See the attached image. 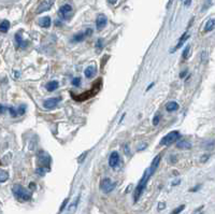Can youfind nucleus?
<instances>
[{
	"mask_svg": "<svg viewBox=\"0 0 215 214\" xmlns=\"http://www.w3.org/2000/svg\"><path fill=\"white\" fill-rule=\"evenodd\" d=\"M114 188H115V183L111 179H109V178H105V179L101 180V182H100V189L103 191V193H105V194H109V193H111V191H112Z\"/></svg>",
	"mask_w": 215,
	"mask_h": 214,
	"instance_id": "39448f33",
	"label": "nucleus"
},
{
	"mask_svg": "<svg viewBox=\"0 0 215 214\" xmlns=\"http://www.w3.org/2000/svg\"><path fill=\"white\" fill-rule=\"evenodd\" d=\"M214 27H215V22L213 18H211V20H209L208 22H207V24H205L204 31H212L213 29H214Z\"/></svg>",
	"mask_w": 215,
	"mask_h": 214,
	"instance_id": "412c9836",
	"label": "nucleus"
},
{
	"mask_svg": "<svg viewBox=\"0 0 215 214\" xmlns=\"http://www.w3.org/2000/svg\"><path fill=\"white\" fill-rule=\"evenodd\" d=\"M159 121H160V114H157V115L154 116V119H153V124L154 125H158L159 124Z\"/></svg>",
	"mask_w": 215,
	"mask_h": 214,
	"instance_id": "c85d7f7f",
	"label": "nucleus"
},
{
	"mask_svg": "<svg viewBox=\"0 0 215 214\" xmlns=\"http://www.w3.org/2000/svg\"><path fill=\"white\" fill-rule=\"evenodd\" d=\"M200 214H202V213H200Z\"/></svg>",
	"mask_w": 215,
	"mask_h": 214,
	"instance_id": "c03bdc74",
	"label": "nucleus"
},
{
	"mask_svg": "<svg viewBox=\"0 0 215 214\" xmlns=\"http://www.w3.org/2000/svg\"><path fill=\"white\" fill-rule=\"evenodd\" d=\"M125 152H126V154H127V155H129V152H128V145H127V144L125 145Z\"/></svg>",
	"mask_w": 215,
	"mask_h": 214,
	"instance_id": "79ce46f5",
	"label": "nucleus"
},
{
	"mask_svg": "<svg viewBox=\"0 0 215 214\" xmlns=\"http://www.w3.org/2000/svg\"><path fill=\"white\" fill-rule=\"evenodd\" d=\"M95 73H96V68L94 67V66H89V67H87V68L85 69L84 74H85L86 78L90 79V78H93V76H95Z\"/></svg>",
	"mask_w": 215,
	"mask_h": 214,
	"instance_id": "a211bd4d",
	"label": "nucleus"
},
{
	"mask_svg": "<svg viewBox=\"0 0 215 214\" xmlns=\"http://www.w3.org/2000/svg\"><path fill=\"white\" fill-rule=\"evenodd\" d=\"M156 170L153 168H148L146 171L144 172V174H143L142 179L140 180V182H139V184H138V186L136 187L135 189V193H133V199H135V202H138V200L140 199V197L142 196L143 191H145V188H146V185H148V180L151 179V176L154 174V172H155Z\"/></svg>",
	"mask_w": 215,
	"mask_h": 214,
	"instance_id": "f257e3e1",
	"label": "nucleus"
},
{
	"mask_svg": "<svg viewBox=\"0 0 215 214\" xmlns=\"http://www.w3.org/2000/svg\"><path fill=\"white\" fill-rule=\"evenodd\" d=\"M5 110H8V109L5 108V107H3V106H1V104H0V113H5Z\"/></svg>",
	"mask_w": 215,
	"mask_h": 214,
	"instance_id": "e433bc0d",
	"label": "nucleus"
},
{
	"mask_svg": "<svg viewBox=\"0 0 215 214\" xmlns=\"http://www.w3.org/2000/svg\"><path fill=\"white\" fill-rule=\"evenodd\" d=\"M15 40H16V43L18 44V46H20V48H26V46H27V42L23 40L22 36H20V33H16V35H15Z\"/></svg>",
	"mask_w": 215,
	"mask_h": 214,
	"instance_id": "6ab92c4d",
	"label": "nucleus"
},
{
	"mask_svg": "<svg viewBox=\"0 0 215 214\" xmlns=\"http://www.w3.org/2000/svg\"><path fill=\"white\" fill-rule=\"evenodd\" d=\"M12 193H13V195H14L15 198L20 202L29 201L30 199H31V193L28 191L25 187L20 185V184H15V185H13Z\"/></svg>",
	"mask_w": 215,
	"mask_h": 214,
	"instance_id": "f03ea898",
	"label": "nucleus"
},
{
	"mask_svg": "<svg viewBox=\"0 0 215 214\" xmlns=\"http://www.w3.org/2000/svg\"><path fill=\"white\" fill-rule=\"evenodd\" d=\"M165 208H166L165 202H159V203H158V211H161V210L165 209Z\"/></svg>",
	"mask_w": 215,
	"mask_h": 214,
	"instance_id": "2f4dec72",
	"label": "nucleus"
},
{
	"mask_svg": "<svg viewBox=\"0 0 215 214\" xmlns=\"http://www.w3.org/2000/svg\"><path fill=\"white\" fill-rule=\"evenodd\" d=\"M203 158H201V161H205L207 159H209V155H203Z\"/></svg>",
	"mask_w": 215,
	"mask_h": 214,
	"instance_id": "ea45409f",
	"label": "nucleus"
},
{
	"mask_svg": "<svg viewBox=\"0 0 215 214\" xmlns=\"http://www.w3.org/2000/svg\"><path fill=\"white\" fill-rule=\"evenodd\" d=\"M58 87H59V84H58L57 81H50V82H48V83H46V85H45L46 91H56Z\"/></svg>",
	"mask_w": 215,
	"mask_h": 214,
	"instance_id": "4468645a",
	"label": "nucleus"
},
{
	"mask_svg": "<svg viewBox=\"0 0 215 214\" xmlns=\"http://www.w3.org/2000/svg\"><path fill=\"white\" fill-rule=\"evenodd\" d=\"M109 2H110L111 5H115V3L117 2V0H109Z\"/></svg>",
	"mask_w": 215,
	"mask_h": 214,
	"instance_id": "a19ab883",
	"label": "nucleus"
},
{
	"mask_svg": "<svg viewBox=\"0 0 215 214\" xmlns=\"http://www.w3.org/2000/svg\"><path fill=\"white\" fill-rule=\"evenodd\" d=\"M97 48H102V39H99L97 42Z\"/></svg>",
	"mask_w": 215,
	"mask_h": 214,
	"instance_id": "f704fd0d",
	"label": "nucleus"
},
{
	"mask_svg": "<svg viewBox=\"0 0 215 214\" xmlns=\"http://www.w3.org/2000/svg\"><path fill=\"white\" fill-rule=\"evenodd\" d=\"M107 23H108V20H107V17H105V15L100 14V15L97 17V20H96V25H97L98 30L103 29V28L105 27V25H107Z\"/></svg>",
	"mask_w": 215,
	"mask_h": 214,
	"instance_id": "9b49d317",
	"label": "nucleus"
},
{
	"mask_svg": "<svg viewBox=\"0 0 215 214\" xmlns=\"http://www.w3.org/2000/svg\"><path fill=\"white\" fill-rule=\"evenodd\" d=\"M180 137H181V135L179 131H176V130L171 131V132L166 135V136L160 140V144H161V145H170V144H172L173 142L176 141L178 139H180Z\"/></svg>",
	"mask_w": 215,
	"mask_h": 214,
	"instance_id": "7ed1b4c3",
	"label": "nucleus"
},
{
	"mask_svg": "<svg viewBox=\"0 0 215 214\" xmlns=\"http://www.w3.org/2000/svg\"><path fill=\"white\" fill-rule=\"evenodd\" d=\"M86 154H87V153H86V152H85V153H83L82 155H81V157L78 159V161H79V163H82V161L84 160V158H85V156H86Z\"/></svg>",
	"mask_w": 215,
	"mask_h": 214,
	"instance_id": "72a5a7b5",
	"label": "nucleus"
},
{
	"mask_svg": "<svg viewBox=\"0 0 215 214\" xmlns=\"http://www.w3.org/2000/svg\"><path fill=\"white\" fill-rule=\"evenodd\" d=\"M81 84V79L80 78H74L72 80V85L74 86H80Z\"/></svg>",
	"mask_w": 215,
	"mask_h": 214,
	"instance_id": "c756f323",
	"label": "nucleus"
},
{
	"mask_svg": "<svg viewBox=\"0 0 215 214\" xmlns=\"http://www.w3.org/2000/svg\"><path fill=\"white\" fill-rule=\"evenodd\" d=\"M8 110H9V112H10L11 116H13V117H16L17 116V111L15 110L13 107H11V108H8Z\"/></svg>",
	"mask_w": 215,
	"mask_h": 214,
	"instance_id": "cd10ccee",
	"label": "nucleus"
},
{
	"mask_svg": "<svg viewBox=\"0 0 215 214\" xmlns=\"http://www.w3.org/2000/svg\"><path fill=\"white\" fill-rule=\"evenodd\" d=\"M38 164L42 168H44V167H48V166L51 164V157L46 153H44V152H40L39 155H38Z\"/></svg>",
	"mask_w": 215,
	"mask_h": 214,
	"instance_id": "423d86ee",
	"label": "nucleus"
},
{
	"mask_svg": "<svg viewBox=\"0 0 215 214\" xmlns=\"http://www.w3.org/2000/svg\"><path fill=\"white\" fill-rule=\"evenodd\" d=\"M9 29H10V22L9 20H2L0 23V31L1 33H8Z\"/></svg>",
	"mask_w": 215,
	"mask_h": 214,
	"instance_id": "aec40b11",
	"label": "nucleus"
},
{
	"mask_svg": "<svg viewBox=\"0 0 215 214\" xmlns=\"http://www.w3.org/2000/svg\"><path fill=\"white\" fill-rule=\"evenodd\" d=\"M46 171H48V169H45V168H42V167H39V168H37V170H36V173H38L39 175H44Z\"/></svg>",
	"mask_w": 215,
	"mask_h": 214,
	"instance_id": "393cba45",
	"label": "nucleus"
},
{
	"mask_svg": "<svg viewBox=\"0 0 215 214\" xmlns=\"http://www.w3.org/2000/svg\"><path fill=\"white\" fill-rule=\"evenodd\" d=\"M53 5H54V0H44V1H42V2L39 5V7H38L36 12H37L38 14H40V13L45 12V11H48L52 8Z\"/></svg>",
	"mask_w": 215,
	"mask_h": 214,
	"instance_id": "0eeeda50",
	"label": "nucleus"
},
{
	"mask_svg": "<svg viewBox=\"0 0 215 214\" xmlns=\"http://www.w3.org/2000/svg\"><path fill=\"white\" fill-rule=\"evenodd\" d=\"M153 85H154V83H152V84H151V85L148 86V88H146V91H148V89H151V88H152V86H153Z\"/></svg>",
	"mask_w": 215,
	"mask_h": 214,
	"instance_id": "37998d69",
	"label": "nucleus"
},
{
	"mask_svg": "<svg viewBox=\"0 0 215 214\" xmlns=\"http://www.w3.org/2000/svg\"><path fill=\"white\" fill-rule=\"evenodd\" d=\"M189 36H190V35H189V33H184V35H183L182 37H181L180 40H179V43H178V44H176V46H175V48H173V50L171 51V52H174V51L179 50V48H180L181 46H182L183 44H184V42H185V41L187 40L188 38H189Z\"/></svg>",
	"mask_w": 215,
	"mask_h": 214,
	"instance_id": "dca6fc26",
	"label": "nucleus"
},
{
	"mask_svg": "<svg viewBox=\"0 0 215 214\" xmlns=\"http://www.w3.org/2000/svg\"><path fill=\"white\" fill-rule=\"evenodd\" d=\"M85 33H78V35H75L74 37H73V42H81V41H83L84 39H85Z\"/></svg>",
	"mask_w": 215,
	"mask_h": 214,
	"instance_id": "4be33fe9",
	"label": "nucleus"
},
{
	"mask_svg": "<svg viewBox=\"0 0 215 214\" xmlns=\"http://www.w3.org/2000/svg\"><path fill=\"white\" fill-rule=\"evenodd\" d=\"M189 50H190V46L187 45L185 48V50H184V52H183V58H184V59H187L188 56H189Z\"/></svg>",
	"mask_w": 215,
	"mask_h": 214,
	"instance_id": "bb28decb",
	"label": "nucleus"
},
{
	"mask_svg": "<svg viewBox=\"0 0 215 214\" xmlns=\"http://www.w3.org/2000/svg\"><path fill=\"white\" fill-rule=\"evenodd\" d=\"M61 100L59 97H56V98H50V99H46L43 103V107L45 109H53L55 108L56 106L58 104V102Z\"/></svg>",
	"mask_w": 215,
	"mask_h": 214,
	"instance_id": "9d476101",
	"label": "nucleus"
},
{
	"mask_svg": "<svg viewBox=\"0 0 215 214\" xmlns=\"http://www.w3.org/2000/svg\"><path fill=\"white\" fill-rule=\"evenodd\" d=\"M201 60H202V63H205V61L208 60V58H207V52H204V51H203L202 54H201Z\"/></svg>",
	"mask_w": 215,
	"mask_h": 214,
	"instance_id": "7c9ffc66",
	"label": "nucleus"
},
{
	"mask_svg": "<svg viewBox=\"0 0 215 214\" xmlns=\"http://www.w3.org/2000/svg\"><path fill=\"white\" fill-rule=\"evenodd\" d=\"M100 87H101V81H99V82H98V84H95V85L93 86V88H92V89H90L89 91L82 94V95L79 96L78 98H74V99H75V100L83 101V100H86V99H88V98H92V97L96 96V94H97L98 91H99Z\"/></svg>",
	"mask_w": 215,
	"mask_h": 214,
	"instance_id": "20e7f679",
	"label": "nucleus"
},
{
	"mask_svg": "<svg viewBox=\"0 0 215 214\" xmlns=\"http://www.w3.org/2000/svg\"><path fill=\"white\" fill-rule=\"evenodd\" d=\"M79 201H80V196L76 197V198L74 199V201H73L72 203H70V206H68L67 213H66V214H74L75 211H76V209H78Z\"/></svg>",
	"mask_w": 215,
	"mask_h": 214,
	"instance_id": "ddd939ff",
	"label": "nucleus"
},
{
	"mask_svg": "<svg viewBox=\"0 0 215 214\" xmlns=\"http://www.w3.org/2000/svg\"><path fill=\"white\" fill-rule=\"evenodd\" d=\"M72 13V7L70 5H64L61 8L59 9V15L60 17H63L64 20H67L70 14Z\"/></svg>",
	"mask_w": 215,
	"mask_h": 214,
	"instance_id": "1a4fd4ad",
	"label": "nucleus"
},
{
	"mask_svg": "<svg viewBox=\"0 0 215 214\" xmlns=\"http://www.w3.org/2000/svg\"><path fill=\"white\" fill-rule=\"evenodd\" d=\"M16 111H17V115H24L26 112V106L25 104H22V106L18 107V109Z\"/></svg>",
	"mask_w": 215,
	"mask_h": 214,
	"instance_id": "b1692460",
	"label": "nucleus"
},
{
	"mask_svg": "<svg viewBox=\"0 0 215 214\" xmlns=\"http://www.w3.org/2000/svg\"><path fill=\"white\" fill-rule=\"evenodd\" d=\"M68 203V199H65L64 200V202H63V204L60 206V209H59V211L61 212V211H64V209H65V206H66V204Z\"/></svg>",
	"mask_w": 215,
	"mask_h": 214,
	"instance_id": "473e14b6",
	"label": "nucleus"
},
{
	"mask_svg": "<svg viewBox=\"0 0 215 214\" xmlns=\"http://www.w3.org/2000/svg\"><path fill=\"white\" fill-rule=\"evenodd\" d=\"M9 179V173L7 171H3V170H0V183H3L7 180Z\"/></svg>",
	"mask_w": 215,
	"mask_h": 214,
	"instance_id": "5701e85b",
	"label": "nucleus"
},
{
	"mask_svg": "<svg viewBox=\"0 0 215 214\" xmlns=\"http://www.w3.org/2000/svg\"><path fill=\"white\" fill-rule=\"evenodd\" d=\"M92 29H88V30H86V33H85V36H89V35H92Z\"/></svg>",
	"mask_w": 215,
	"mask_h": 214,
	"instance_id": "58836bf2",
	"label": "nucleus"
},
{
	"mask_svg": "<svg viewBox=\"0 0 215 214\" xmlns=\"http://www.w3.org/2000/svg\"><path fill=\"white\" fill-rule=\"evenodd\" d=\"M192 3V0H185V2H184V5H185V7H188V5Z\"/></svg>",
	"mask_w": 215,
	"mask_h": 214,
	"instance_id": "4c0bfd02",
	"label": "nucleus"
},
{
	"mask_svg": "<svg viewBox=\"0 0 215 214\" xmlns=\"http://www.w3.org/2000/svg\"><path fill=\"white\" fill-rule=\"evenodd\" d=\"M184 209H185V206H184V204H182V206H179L178 208H176V209L173 210V212H172L171 214H180L181 212H182Z\"/></svg>",
	"mask_w": 215,
	"mask_h": 214,
	"instance_id": "a878e982",
	"label": "nucleus"
},
{
	"mask_svg": "<svg viewBox=\"0 0 215 214\" xmlns=\"http://www.w3.org/2000/svg\"><path fill=\"white\" fill-rule=\"evenodd\" d=\"M166 110L168 112H174L176 110H179V103L175 101H170L166 104Z\"/></svg>",
	"mask_w": 215,
	"mask_h": 214,
	"instance_id": "2eb2a0df",
	"label": "nucleus"
},
{
	"mask_svg": "<svg viewBox=\"0 0 215 214\" xmlns=\"http://www.w3.org/2000/svg\"><path fill=\"white\" fill-rule=\"evenodd\" d=\"M192 146H193L192 143L188 140H186V139H181L180 141L176 143V147L181 150H190Z\"/></svg>",
	"mask_w": 215,
	"mask_h": 214,
	"instance_id": "f8f14e48",
	"label": "nucleus"
},
{
	"mask_svg": "<svg viewBox=\"0 0 215 214\" xmlns=\"http://www.w3.org/2000/svg\"><path fill=\"white\" fill-rule=\"evenodd\" d=\"M51 24H52V22H51V18L48 16H44V17L40 18V20H39V25L43 28H48Z\"/></svg>",
	"mask_w": 215,
	"mask_h": 214,
	"instance_id": "f3484780",
	"label": "nucleus"
},
{
	"mask_svg": "<svg viewBox=\"0 0 215 214\" xmlns=\"http://www.w3.org/2000/svg\"><path fill=\"white\" fill-rule=\"evenodd\" d=\"M120 154L117 152H112V154L110 155V158H109V165L110 167L112 168H116V167L120 165Z\"/></svg>",
	"mask_w": 215,
	"mask_h": 214,
	"instance_id": "6e6552de",
	"label": "nucleus"
},
{
	"mask_svg": "<svg viewBox=\"0 0 215 214\" xmlns=\"http://www.w3.org/2000/svg\"><path fill=\"white\" fill-rule=\"evenodd\" d=\"M187 72H188L187 70H184L183 72H181V73H180V78H181V79H184V78H185L186 74H187Z\"/></svg>",
	"mask_w": 215,
	"mask_h": 214,
	"instance_id": "c9c22d12",
	"label": "nucleus"
}]
</instances>
